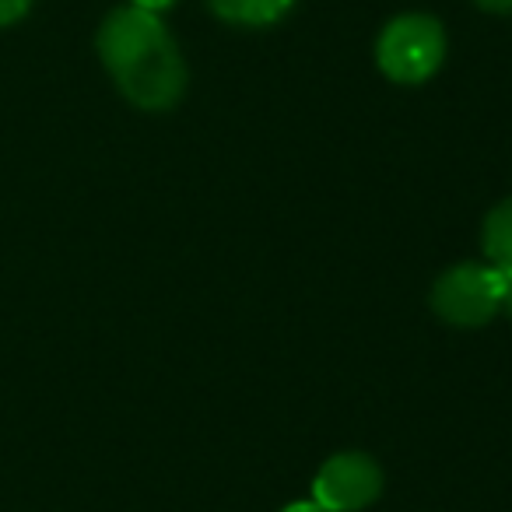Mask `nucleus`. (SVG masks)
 Listing matches in <instances>:
<instances>
[{
	"mask_svg": "<svg viewBox=\"0 0 512 512\" xmlns=\"http://www.w3.org/2000/svg\"><path fill=\"white\" fill-rule=\"evenodd\" d=\"M29 8H32V0H0V29L22 22V18L29 15Z\"/></svg>",
	"mask_w": 512,
	"mask_h": 512,
	"instance_id": "nucleus-7",
	"label": "nucleus"
},
{
	"mask_svg": "<svg viewBox=\"0 0 512 512\" xmlns=\"http://www.w3.org/2000/svg\"><path fill=\"white\" fill-rule=\"evenodd\" d=\"M281 512H327L323 505H316V502H295V505H288V509H281Z\"/></svg>",
	"mask_w": 512,
	"mask_h": 512,
	"instance_id": "nucleus-11",
	"label": "nucleus"
},
{
	"mask_svg": "<svg viewBox=\"0 0 512 512\" xmlns=\"http://www.w3.org/2000/svg\"><path fill=\"white\" fill-rule=\"evenodd\" d=\"M498 278H502V292H498V309H505V313L512 316V271H498Z\"/></svg>",
	"mask_w": 512,
	"mask_h": 512,
	"instance_id": "nucleus-8",
	"label": "nucleus"
},
{
	"mask_svg": "<svg viewBox=\"0 0 512 512\" xmlns=\"http://www.w3.org/2000/svg\"><path fill=\"white\" fill-rule=\"evenodd\" d=\"M502 278L491 264L449 267L432 288V309L453 327H484L498 313Z\"/></svg>",
	"mask_w": 512,
	"mask_h": 512,
	"instance_id": "nucleus-3",
	"label": "nucleus"
},
{
	"mask_svg": "<svg viewBox=\"0 0 512 512\" xmlns=\"http://www.w3.org/2000/svg\"><path fill=\"white\" fill-rule=\"evenodd\" d=\"M134 8H141V11H151V15H158V11H165V8H172L176 0H130Z\"/></svg>",
	"mask_w": 512,
	"mask_h": 512,
	"instance_id": "nucleus-9",
	"label": "nucleus"
},
{
	"mask_svg": "<svg viewBox=\"0 0 512 512\" xmlns=\"http://www.w3.org/2000/svg\"><path fill=\"white\" fill-rule=\"evenodd\" d=\"M376 60L397 85H421L446 60V32L432 15H400L379 36Z\"/></svg>",
	"mask_w": 512,
	"mask_h": 512,
	"instance_id": "nucleus-2",
	"label": "nucleus"
},
{
	"mask_svg": "<svg viewBox=\"0 0 512 512\" xmlns=\"http://www.w3.org/2000/svg\"><path fill=\"white\" fill-rule=\"evenodd\" d=\"M383 491V470L365 453H337L313 481V502L327 512H358Z\"/></svg>",
	"mask_w": 512,
	"mask_h": 512,
	"instance_id": "nucleus-4",
	"label": "nucleus"
},
{
	"mask_svg": "<svg viewBox=\"0 0 512 512\" xmlns=\"http://www.w3.org/2000/svg\"><path fill=\"white\" fill-rule=\"evenodd\" d=\"M474 4L484 11H495V15H509L512 11V0H474Z\"/></svg>",
	"mask_w": 512,
	"mask_h": 512,
	"instance_id": "nucleus-10",
	"label": "nucleus"
},
{
	"mask_svg": "<svg viewBox=\"0 0 512 512\" xmlns=\"http://www.w3.org/2000/svg\"><path fill=\"white\" fill-rule=\"evenodd\" d=\"M481 249L491 267L512 271V197L488 211L484 232H481Z\"/></svg>",
	"mask_w": 512,
	"mask_h": 512,
	"instance_id": "nucleus-6",
	"label": "nucleus"
},
{
	"mask_svg": "<svg viewBox=\"0 0 512 512\" xmlns=\"http://www.w3.org/2000/svg\"><path fill=\"white\" fill-rule=\"evenodd\" d=\"M99 57L137 109L162 113L186 92V64L162 18L134 4L116 8L99 29Z\"/></svg>",
	"mask_w": 512,
	"mask_h": 512,
	"instance_id": "nucleus-1",
	"label": "nucleus"
},
{
	"mask_svg": "<svg viewBox=\"0 0 512 512\" xmlns=\"http://www.w3.org/2000/svg\"><path fill=\"white\" fill-rule=\"evenodd\" d=\"M292 4L295 0H211V11L232 25L260 29V25L281 22L292 11Z\"/></svg>",
	"mask_w": 512,
	"mask_h": 512,
	"instance_id": "nucleus-5",
	"label": "nucleus"
}]
</instances>
